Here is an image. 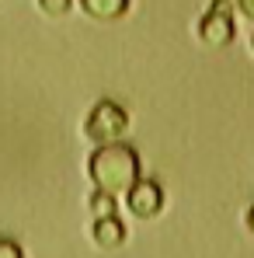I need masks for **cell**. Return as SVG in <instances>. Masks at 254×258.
<instances>
[{
    "label": "cell",
    "instance_id": "obj_5",
    "mask_svg": "<svg viewBox=\"0 0 254 258\" xmlns=\"http://www.w3.org/2000/svg\"><path fill=\"white\" fill-rule=\"evenodd\" d=\"M91 237H94L98 248H119L126 241V227H122L119 216H98L94 227H91Z\"/></svg>",
    "mask_w": 254,
    "mask_h": 258
},
{
    "label": "cell",
    "instance_id": "obj_6",
    "mask_svg": "<svg viewBox=\"0 0 254 258\" xmlns=\"http://www.w3.org/2000/svg\"><path fill=\"white\" fill-rule=\"evenodd\" d=\"M80 7L94 21H119L129 11V0H80Z\"/></svg>",
    "mask_w": 254,
    "mask_h": 258
},
{
    "label": "cell",
    "instance_id": "obj_11",
    "mask_svg": "<svg viewBox=\"0 0 254 258\" xmlns=\"http://www.w3.org/2000/svg\"><path fill=\"white\" fill-rule=\"evenodd\" d=\"M247 230H251V234H254V206H251V210H247Z\"/></svg>",
    "mask_w": 254,
    "mask_h": 258
},
{
    "label": "cell",
    "instance_id": "obj_4",
    "mask_svg": "<svg viewBox=\"0 0 254 258\" xmlns=\"http://www.w3.org/2000/svg\"><path fill=\"white\" fill-rule=\"evenodd\" d=\"M126 206H129V213L139 216V220H153V216H160V210H164V188L157 181H143L139 178L126 192Z\"/></svg>",
    "mask_w": 254,
    "mask_h": 258
},
{
    "label": "cell",
    "instance_id": "obj_10",
    "mask_svg": "<svg viewBox=\"0 0 254 258\" xmlns=\"http://www.w3.org/2000/svg\"><path fill=\"white\" fill-rule=\"evenodd\" d=\"M237 7H240V11H244V14L254 21V0H237Z\"/></svg>",
    "mask_w": 254,
    "mask_h": 258
},
{
    "label": "cell",
    "instance_id": "obj_12",
    "mask_svg": "<svg viewBox=\"0 0 254 258\" xmlns=\"http://www.w3.org/2000/svg\"><path fill=\"white\" fill-rule=\"evenodd\" d=\"M212 4H226V7H230V4H237V0H212Z\"/></svg>",
    "mask_w": 254,
    "mask_h": 258
},
{
    "label": "cell",
    "instance_id": "obj_7",
    "mask_svg": "<svg viewBox=\"0 0 254 258\" xmlns=\"http://www.w3.org/2000/svg\"><path fill=\"white\" fill-rule=\"evenodd\" d=\"M87 210H91L94 220H98V216H115V196H112V192L94 188V192H91V199H87Z\"/></svg>",
    "mask_w": 254,
    "mask_h": 258
},
{
    "label": "cell",
    "instance_id": "obj_3",
    "mask_svg": "<svg viewBox=\"0 0 254 258\" xmlns=\"http://www.w3.org/2000/svg\"><path fill=\"white\" fill-rule=\"evenodd\" d=\"M233 35H237V25H233V14H230L226 4H212L209 11L199 18V39L209 45V49L230 45Z\"/></svg>",
    "mask_w": 254,
    "mask_h": 258
},
{
    "label": "cell",
    "instance_id": "obj_2",
    "mask_svg": "<svg viewBox=\"0 0 254 258\" xmlns=\"http://www.w3.org/2000/svg\"><path fill=\"white\" fill-rule=\"evenodd\" d=\"M126 129H129V115H126V108L115 105V101H98V105L91 108L87 122H84L87 140H94L98 147H101V143H115V140H122Z\"/></svg>",
    "mask_w": 254,
    "mask_h": 258
},
{
    "label": "cell",
    "instance_id": "obj_1",
    "mask_svg": "<svg viewBox=\"0 0 254 258\" xmlns=\"http://www.w3.org/2000/svg\"><path fill=\"white\" fill-rule=\"evenodd\" d=\"M87 174H91L94 188L112 192L119 199V196H126L129 188L139 181V154L129 143H122V140L101 143L91 154V161H87Z\"/></svg>",
    "mask_w": 254,
    "mask_h": 258
},
{
    "label": "cell",
    "instance_id": "obj_9",
    "mask_svg": "<svg viewBox=\"0 0 254 258\" xmlns=\"http://www.w3.org/2000/svg\"><path fill=\"white\" fill-rule=\"evenodd\" d=\"M0 258H25V251H21V244H18V241L0 237Z\"/></svg>",
    "mask_w": 254,
    "mask_h": 258
},
{
    "label": "cell",
    "instance_id": "obj_13",
    "mask_svg": "<svg viewBox=\"0 0 254 258\" xmlns=\"http://www.w3.org/2000/svg\"><path fill=\"white\" fill-rule=\"evenodd\" d=\"M251 45H254V39H251Z\"/></svg>",
    "mask_w": 254,
    "mask_h": 258
},
{
    "label": "cell",
    "instance_id": "obj_8",
    "mask_svg": "<svg viewBox=\"0 0 254 258\" xmlns=\"http://www.w3.org/2000/svg\"><path fill=\"white\" fill-rule=\"evenodd\" d=\"M70 7H73V0H39V11L49 18H63V14H70Z\"/></svg>",
    "mask_w": 254,
    "mask_h": 258
}]
</instances>
